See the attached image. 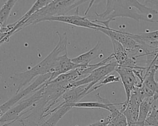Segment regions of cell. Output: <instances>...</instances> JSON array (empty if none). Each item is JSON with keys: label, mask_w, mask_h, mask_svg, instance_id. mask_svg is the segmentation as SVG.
<instances>
[{"label": "cell", "mask_w": 158, "mask_h": 126, "mask_svg": "<svg viewBox=\"0 0 158 126\" xmlns=\"http://www.w3.org/2000/svg\"><path fill=\"white\" fill-rule=\"evenodd\" d=\"M9 124H4L2 125H0V126H9Z\"/></svg>", "instance_id": "d4e9b609"}, {"label": "cell", "mask_w": 158, "mask_h": 126, "mask_svg": "<svg viewBox=\"0 0 158 126\" xmlns=\"http://www.w3.org/2000/svg\"><path fill=\"white\" fill-rule=\"evenodd\" d=\"M117 64L115 61H111L105 65L99 66L92 71L85 78L71 83L69 86V89L78 87L83 85L90 84L92 86L101 81L105 77L115 71Z\"/></svg>", "instance_id": "5b68a950"}, {"label": "cell", "mask_w": 158, "mask_h": 126, "mask_svg": "<svg viewBox=\"0 0 158 126\" xmlns=\"http://www.w3.org/2000/svg\"><path fill=\"white\" fill-rule=\"evenodd\" d=\"M155 101L154 97L143 98L139 106L138 121L136 124V126H144V122L149 114Z\"/></svg>", "instance_id": "9a60e30c"}, {"label": "cell", "mask_w": 158, "mask_h": 126, "mask_svg": "<svg viewBox=\"0 0 158 126\" xmlns=\"http://www.w3.org/2000/svg\"><path fill=\"white\" fill-rule=\"evenodd\" d=\"M51 0H37L36 1L34 4L32 5L31 8L16 22L13 23L12 24L14 26V33H16L19 31H20V28L22 26V25L33 14H34L35 12H36L38 10H39L40 9L47 5L48 3L51 2Z\"/></svg>", "instance_id": "7c38bea8"}, {"label": "cell", "mask_w": 158, "mask_h": 126, "mask_svg": "<svg viewBox=\"0 0 158 126\" xmlns=\"http://www.w3.org/2000/svg\"><path fill=\"white\" fill-rule=\"evenodd\" d=\"M106 9L101 14L96 15L106 18L110 22L114 21L116 18L126 17L132 18L137 22L141 20L155 23L154 16L158 14L156 9L146 6L139 1H106Z\"/></svg>", "instance_id": "6da1fadb"}, {"label": "cell", "mask_w": 158, "mask_h": 126, "mask_svg": "<svg viewBox=\"0 0 158 126\" xmlns=\"http://www.w3.org/2000/svg\"><path fill=\"white\" fill-rule=\"evenodd\" d=\"M101 46L99 41L97 42L95 46L88 50V52L78 55L77 57L71 59L72 61L76 65H88L90 62L98 57V51Z\"/></svg>", "instance_id": "5bb4252c"}, {"label": "cell", "mask_w": 158, "mask_h": 126, "mask_svg": "<svg viewBox=\"0 0 158 126\" xmlns=\"http://www.w3.org/2000/svg\"><path fill=\"white\" fill-rule=\"evenodd\" d=\"M92 87L90 84H86L67 90L60 98V100H63L62 103L70 106L79 102L83 97L91 93L90 89Z\"/></svg>", "instance_id": "30bf717a"}, {"label": "cell", "mask_w": 158, "mask_h": 126, "mask_svg": "<svg viewBox=\"0 0 158 126\" xmlns=\"http://www.w3.org/2000/svg\"><path fill=\"white\" fill-rule=\"evenodd\" d=\"M86 1L85 0H51L49 3L40 9L30 17L21 26L20 30L25 27L36 24L39 22L47 21L52 17L65 15L70 10Z\"/></svg>", "instance_id": "3957f363"}, {"label": "cell", "mask_w": 158, "mask_h": 126, "mask_svg": "<svg viewBox=\"0 0 158 126\" xmlns=\"http://www.w3.org/2000/svg\"><path fill=\"white\" fill-rule=\"evenodd\" d=\"M127 126H136L135 123H127Z\"/></svg>", "instance_id": "cb8c5ba5"}, {"label": "cell", "mask_w": 158, "mask_h": 126, "mask_svg": "<svg viewBox=\"0 0 158 126\" xmlns=\"http://www.w3.org/2000/svg\"><path fill=\"white\" fill-rule=\"evenodd\" d=\"M115 71L118 74L123 85L126 94V100L123 103L126 104L129 100L131 92L138 85L139 80L131 68L117 66Z\"/></svg>", "instance_id": "9c48e42d"}, {"label": "cell", "mask_w": 158, "mask_h": 126, "mask_svg": "<svg viewBox=\"0 0 158 126\" xmlns=\"http://www.w3.org/2000/svg\"><path fill=\"white\" fill-rule=\"evenodd\" d=\"M113 45V52L112 55L115 59L117 66L131 68L132 69H143L144 66H139L137 64L139 63L135 57L128 55L126 50L121 44L117 41L110 39Z\"/></svg>", "instance_id": "52a82bcc"}, {"label": "cell", "mask_w": 158, "mask_h": 126, "mask_svg": "<svg viewBox=\"0 0 158 126\" xmlns=\"http://www.w3.org/2000/svg\"><path fill=\"white\" fill-rule=\"evenodd\" d=\"M79 66L80 65H76L72 61L67 55V52H65L64 55L58 57L54 71L51 73V77L48 81H52L58 76L75 69Z\"/></svg>", "instance_id": "8fae6325"}, {"label": "cell", "mask_w": 158, "mask_h": 126, "mask_svg": "<svg viewBox=\"0 0 158 126\" xmlns=\"http://www.w3.org/2000/svg\"><path fill=\"white\" fill-rule=\"evenodd\" d=\"M121 103H110L109 108L110 115L108 116L109 117V126H127V119L122 112H120L116 105H120Z\"/></svg>", "instance_id": "4fadbf2b"}, {"label": "cell", "mask_w": 158, "mask_h": 126, "mask_svg": "<svg viewBox=\"0 0 158 126\" xmlns=\"http://www.w3.org/2000/svg\"><path fill=\"white\" fill-rule=\"evenodd\" d=\"M17 1H7L0 9V28L6 26L7 20L10 13Z\"/></svg>", "instance_id": "e0dca14e"}, {"label": "cell", "mask_w": 158, "mask_h": 126, "mask_svg": "<svg viewBox=\"0 0 158 126\" xmlns=\"http://www.w3.org/2000/svg\"><path fill=\"white\" fill-rule=\"evenodd\" d=\"M98 101H84L78 102L70 105L72 108H101L109 111V105L110 103L106 98H102L98 93L96 95Z\"/></svg>", "instance_id": "2e32d148"}, {"label": "cell", "mask_w": 158, "mask_h": 126, "mask_svg": "<svg viewBox=\"0 0 158 126\" xmlns=\"http://www.w3.org/2000/svg\"><path fill=\"white\" fill-rule=\"evenodd\" d=\"M154 78L156 81L157 82V83L158 84V69H157V71L155 73V76H154Z\"/></svg>", "instance_id": "603a6c76"}, {"label": "cell", "mask_w": 158, "mask_h": 126, "mask_svg": "<svg viewBox=\"0 0 158 126\" xmlns=\"http://www.w3.org/2000/svg\"><path fill=\"white\" fill-rule=\"evenodd\" d=\"M141 101L142 95L138 88L136 87L131 92L128 101L126 104L123 103H121L122 108L120 111L125 116L127 123L136 124Z\"/></svg>", "instance_id": "8992f818"}, {"label": "cell", "mask_w": 158, "mask_h": 126, "mask_svg": "<svg viewBox=\"0 0 158 126\" xmlns=\"http://www.w3.org/2000/svg\"><path fill=\"white\" fill-rule=\"evenodd\" d=\"M144 1L146 3H148V4H152L154 5H156L157 6H158V0L156 1Z\"/></svg>", "instance_id": "7402d4cb"}, {"label": "cell", "mask_w": 158, "mask_h": 126, "mask_svg": "<svg viewBox=\"0 0 158 126\" xmlns=\"http://www.w3.org/2000/svg\"><path fill=\"white\" fill-rule=\"evenodd\" d=\"M56 33L59 37V42L46 57L30 69L15 73L10 77L13 82V85L16 88V93L21 91V89L29 84L35 77L52 73L56 66L57 58L60 56L59 54L63 52H67V34L65 33L60 34L59 32Z\"/></svg>", "instance_id": "7a4b0ae2"}, {"label": "cell", "mask_w": 158, "mask_h": 126, "mask_svg": "<svg viewBox=\"0 0 158 126\" xmlns=\"http://www.w3.org/2000/svg\"><path fill=\"white\" fill-rule=\"evenodd\" d=\"M144 126H158V108H156L154 104L152 105L144 122Z\"/></svg>", "instance_id": "d6986e66"}, {"label": "cell", "mask_w": 158, "mask_h": 126, "mask_svg": "<svg viewBox=\"0 0 158 126\" xmlns=\"http://www.w3.org/2000/svg\"><path fill=\"white\" fill-rule=\"evenodd\" d=\"M76 14L73 15H62L57 17H52L48 19L47 21L59 22L69 25L83 27L86 28L98 30L99 28H107L102 25L97 24L94 21H91L88 19L86 16H80L78 14V7L77 9Z\"/></svg>", "instance_id": "ba28073f"}, {"label": "cell", "mask_w": 158, "mask_h": 126, "mask_svg": "<svg viewBox=\"0 0 158 126\" xmlns=\"http://www.w3.org/2000/svg\"><path fill=\"white\" fill-rule=\"evenodd\" d=\"M131 36L138 40L141 41H144L146 42H151L158 41V30L152 31V32H147L143 33L140 34H132Z\"/></svg>", "instance_id": "ac0fdd59"}, {"label": "cell", "mask_w": 158, "mask_h": 126, "mask_svg": "<svg viewBox=\"0 0 158 126\" xmlns=\"http://www.w3.org/2000/svg\"><path fill=\"white\" fill-rule=\"evenodd\" d=\"M42 86L43 85L29 98L20 100L4 113L0 119V125L4 124H9L10 125L17 120H19L25 114L31 111L42 96Z\"/></svg>", "instance_id": "277c9868"}, {"label": "cell", "mask_w": 158, "mask_h": 126, "mask_svg": "<svg viewBox=\"0 0 158 126\" xmlns=\"http://www.w3.org/2000/svg\"><path fill=\"white\" fill-rule=\"evenodd\" d=\"M109 117L107 116L106 118L102 119L96 122H94L91 124H89L86 126H109Z\"/></svg>", "instance_id": "44dd1931"}, {"label": "cell", "mask_w": 158, "mask_h": 126, "mask_svg": "<svg viewBox=\"0 0 158 126\" xmlns=\"http://www.w3.org/2000/svg\"><path fill=\"white\" fill-rule=\"evenodd\" d=\"M120 80V77H118V76H115V75L114 74H112V75H108L106 77H105L101 81H100L99 83L96 84L95 85L93 86L91 88V90L93 92L95 91L96 90H98V89H99L100 87L105 85H107V84H109L110 83H113V82H119Z\"/></svg>", "instance_id": "ffe728a7"}]
</instances>
